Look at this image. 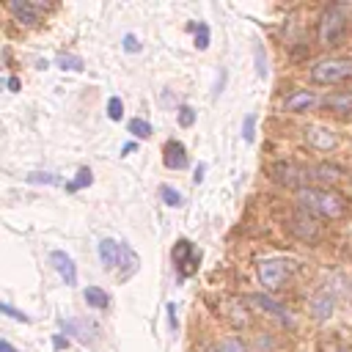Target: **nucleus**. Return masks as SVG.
I'll return each mask as SVG.
<instances>
[{
  "mask_svg": "<svg viewBox=\"0 0 352 352\" xmlns=\"http://www.w3.org/2000/svg\"><path fill=\"white\" fill-rule=\"evenodd\" d=\"M272 176L275 182L286 184V187H311V182H333L341 176L338 168L333 165H297V162H275L272 165Z\"/></svg>",
  "mask_w": 352,
  "mask_h": 352,
  "instance_id": "obj_1",
  "label": "nucleus"
},
{
  "mask_svg": "<svg viewBox=\"0 0 352 352\" xmlns=\"http://www.w3.org/2000/svg\"><path fill=\"white\" fill-rule=\"evenodd\" d=\"M297 204L308 214H319L327 220H341L346 214V204L338 192L324 190V187H302L297 190Z\"/></svg>",
  "mask_w": 352,
  "mask_h": 352,
  "instance_id": "obj_2",
  "label": "nucleus"
},
{
  "mask_svg": "<svg viewBox=\"0 0 352 352\" xmlns=\"http://www.w3.org/2000/svg\"><path fill=\"white\" fill-rule=\"evenodd\" d=\"M346 22H349V16H346L344 6L336 3V6L324 8V14L319 16V44L322 47H336L346 33Z\"/></svg>",
  "mask_w": 352,
  "mask_h": 352,
  "instance_id": "obj_3",
  "label": "nucleus"
},
{
  "mask_svg": "<svg viewBox=\"0 0 352 352\" xmlns=\"http://www.w3.org/2000/svg\"><path fill=\"white\" fill-rule=\"evenodd\" d=\"M352 80V58H324L311 66V82L316 85H333Z\"/></svg>",
  "mask_w": 352,
  "mask_h": 352,
  "instance_id": "obj_4",
  "label": "nucleus"
},
{
  "mask_svg": "<svg viewBox=\"0 0 352 352\" xmlns=\"http://www.w3.org/2000/svg\"><path fill=\"white\" fill-rule=\"evenodd\" d=\"M294 270H297V264L289 261V258H264V261H258V280H261L264 289L275 292V289L283 286V280Z\"/></svg>",
  "mask_w": 352,
  "mask_h": 352,
  "instance_id": "obj_5",
  "label": "nucleus"
},
{
  "mask_svg": "<svg viewBox=\"0 0 352 352\" xmlns=\"http://www.w3.org/2000/svg\"><path fill=\"white\" fill-rule=\"evenodd\" d=\"M170 256H173V264H176V270H179L182 278H187V275H192V272L198 270L201 250H195V245H192L190 239H179V242L173 245Z\"/></svg>",
  "mask_w": 352,
  "mask_h": 352,
  "instance_id": "obj_6",
  "label": "nucleus"
},
{
  "mask_svg": "<svg viewBox=\"0 0 352 352\" xmlns=\"http://www.w3.org/2000/svg\"><path fill=\"white\" fill-rule=\"evenodd\" d=\"M6 8L14 14L16 22H22V25H36L38 16L50 8V3H41V0H8Z\"/></svg>",
  "mask_w": 352,
  "mask_h": 352,
  "instance_id": "obj_7",
  "label": "nucleus"
},
{
  "mask_svg": "<svg viewBox=\"0 0 352 352\" xmlns=\"http://www.w3.org/2000/svg\"><path fill=\"white\" fill-rule=\"evenodd\" d=\"M50 264L55 267V272L60 275V280H63L66 286H77V267H74V261H72L69 253L52 250V253H50Z\"/></svg>",
  "mask_w": 352,
  "mask_h": 352,
  "instance_id": "obj_8",
  "label": "nucleus"
},
{
  "mask_svg": "<svg viewBox=\"0 0 352 352\" xmlns=\"http://www.w3.org/2000/svg\"><path fill=\"white\" fill-rule=\"evenodd\" d=\"M302 132H305V140H308V146H314V148H322V151H327V148H333V146H336V135H333L327 126L311 124V126H305Z\"/></svg>",
  "mask_w": 352,
  "mask_h": 352,
  "instance_id": "obj_9",
  "label": "nucleus"
},
{
  "mask_svg": "<svg viewBox=\"0 0 352 352\" xmlns=\"http://www.w3.org/2000/svg\"><path fill=\"white\" fill-rule=\"evenodd\" d=\"M162 162H165V168H170V170L187 168V151H184V146H182L179 140H168L165 148H162Z\"/></svg>",
  "mask_w": 352,
  "mask_h": 352,
  "instance_id": "obj_10",
  "label": "nucleus"
},
{
  "mask_svg": "<svg viewBox=\"0 0 352 352\" xmlns=\"http://www.w3.org/2000/svg\"><path fill=\"white\" fill-rule=\"evenodd\" d=\"M60 327H63L66 338H69V336H74V338H77V341H82V344H88V341H94V338H96L94 324H91V322H85V319H63V322H60Z\"/></svg>",
  "mask_w": 352,
  "mask_h": 352,
  "instance_id": "obj_11",
  "label": "nucleus"
},
{
  "mask_svg": "<svg viewBox=\"0 0 352 352\" xmlns=\"http://www.w3.org/2000/svg\"><path fill=\"white\" fill-rule=\"evenodd\" d=\"M314 104H316V94H311V91H294L283 99V110H289V113H302Z\"/></svg>",
  "mask_w": 352,
  "mask_h": 352,
  "instance_id": "obj_12",
  "label": "nucleus"
},
{
  "mask_svg": "<svg viewBox=\"0 0 352 352\" xmlns=\"http://www.w3.org/2000/svg\"><path fill=\"white\" fill-rule=\"evenodd\" d=\"M292 228H294L302 239H316V236H319V226L314 223V214H308L305 209H300V212H297V217H294Z\"/></svg>",
  "mask_w": 352,
  "mask_h": 352,
  "instance_id": "obj_13",
  "label": "nucleus"
},
{
  "mask_svg": "<svg viewBox=\"0 0 352 352\" xmlns=\"http://www.w3.org/2000/svg\"><path fill=\"white\" fill-rule=\"evenodd\" d=\"M99 258H102V264H104L107 270L118 267V264H121V242H116V239H102V242H99Z\"/></svg>",
  "mask_w": 352,
  "mask_h": 352,
  "instance_id": "obj_14",
  "label": "nucleus"
},
{
  "mask_svg": "<svg viewBox=\"0 0 352 352\" xmlns=\"http://www.w3.org/2000/svg\"><path fill=\"white\" fill-rule=\"evenodd\" d=\"M138 261H140V258H138V253H135L129 245H124V242H121V264H118V267H121V278L135 275V272H138Z\"/></svg>",
  "mask_w": 352,
  "mask_h": 352,
  "instance_id": "obj_15",
  "label": "nucleus"
},
{
  "mask_svg": "<svg viewBox=\"0 0 352 352\" xmlns=\"http://www.w3.org/2000/svg\"><path fill=\"white\" fill-rule=\"evenodd\" d=\"M256 305H261L264 311H270V314H275L280 322H292V316H289V311L283 308V305H278L275 300H270V297H261V294H256V297H250Z\"/></svg>",
  "mask_w": 352,
  "mask_h": 352,
  "instance_id": "obj_16",
  "label": "nucleus"
},
{
  "mask_svg": "<svg viewBox=\"0 0 352 352\" xmlns=\"http://www.w3.org/2000/svg\"><path fill=\"white\" fill-rule=\"evenodd\" d=\"M82 297H85V302H88L91 308H107V305H110L107 292H102L99 286H88V289L82 292Z\"/></svg>",
  "mask_w": 352,
  "mask_h": 352,
  "instance_id": "obj_17",
  "label": "nucleus"
},
{
  "mask_svg": "<svg viewBox=\"0 0 352 352\" xmlns=\"http://www.w3.org/2000/svg\"><path fill=\"white\" fill-rule=\"evenodd\" d=\"M314 314H316L319 319H324V316L333 314V297H330L327 292H322L319 297H314Z\"/></svg>",
  "mask_w": 352,
  "mask_h": 352,
  "instance_id": "obj_18",
  "label": "nucleus"
},
{
  "mask_svg": "<svg viewBox=\"0 0 352 352\" xmlns=\"http://www.w3.org/2000/svg\"><path fill=\"white\" fill-rule=\"evenodd\" d=\"M324 104L330 110H352V94H330Z\"/></svg>",
  "mask_w": 352,
  "mask_h": 352,
  "instance_id": "obj_19",
  "label": "nucleus"
},
{
  "mask_svg": "<svg viewBox=\"0 0 352 352\" xmlns=\"http://www.w3.org/2000/svg\"><path fill=\"white\" fill-rule=\"evenodd\" d=\"M91 182H94V173H91V168H80L77 179H74V182H69V184H66V190H69V192H77V190L88 187Z\"/></svg>",
  "mask_w": 352,
  "mask_h": 352,
  "instance_id": "obj_20",
  "label": "nucleus"
},
{
  "mask_svg": "<svg viewBox=\"0 0 352 352\" xmlns=\"http://www.w3.org/2000/svg\"><path fill=\"white\" fill-rule=\"evenodd\" d=\"M209 352H245V344L239 338H223L214 346H209Z\"/></svg>",
  "mask_w": 352,
  "mask_h": 352,
  "instance_id": "obj_21",
  "label": "nucleus"
},
{
  "mask_svg": "<svg viewBox=\"0 0 352 352\" xmlns=\"http://www.w3.org/2000/svg\"><path fill=\"white\" fill-rule=\"evenodd\" d=\"M63 72L69 69V72H82V58H77V55H58V60H55Z\"/></svg>",
  "mask_w": 352,
  "mask_h": 352,
  "instance_id": "obj_22",
  "label": "nucleus"
},
{
  "mask_svg": "<svg viewBox=\"0 0 352 352\" xmlns=\"http://www.w3.org/2000/svg\"><path fill=\"white\" fill-rule=\"evenodd\" d=\"M25 182H30V184H63L58 173H28Z\"/></svg>",
  "mask_w": 352,
  "mask_h": 352,
  "instance_id": "obj_23",
  "label": "nucleus"
},
{
  "mask_svg": "<svg viewBox=\"0 0 352 352\" xmlns=\"http://www.w3.org/2000/svg\"><path fill=\"white\" fill-rule=\"evenodd\" d=\"M160 198H162L168 206H182V192L173 190L170 184H162V187H160Z\"/></svg>",
  "mask_w": 352,
  "mask_h": 352,
  "instance_id": "obj_24",
  "label": "nucleus"
},
{
  "mask_svg": "<svg viewBox=\"0 0 352 352\" xmlns=\"http://www.w3.org/2000/svg\"><path fill=\"white\" fill-rule=\"evenodd\" d=\"M190 30H195V47L206 50L209 47V28L204 22H198V25H190Z\"/></svg>",
  "mask_w": 352,
  "mask_h": 352,
  "instance_id": "obj_25",
  "label": "nucleus"
},
{
  "mask_svg": "<svg viewBox=\"0 0 352 352\" xmlns=\"http://www.w3.org/2000/svg\"><path fill=\"white\" fill-rule=\"evenodd\" d=\"M129 132H132L135 138H148V135H151V124L143 121V118H132V121H129Z\"/></svg>",
  "mask_w": 352,
  "mask_h": 352,
  "instance_id": "obj_26",
  "label": "nucleus"
},
{
  "mask_svg": "<svg viewBox=\"0 0 352 352\" xmlns=\"http://www.w3.org/2000/svg\"><path fill=\"white\" fill-rule=\"evenodd\" d=\"M253 58H256V74H258V77H267V55H264L261 44L253 47Z\"/></svg>",
  "mask_w": 352,
  "mask_h": 352,
  "instance_id": "obj_27",
  "label": "nucleus"
},
{
  "mask_svg": "<svg viewBox=\"0 0 352 352\" xmlns=\"http://www.w3.org/2000/svg\"><path fill=\"white\" fill-rule=\"evenodd\" d=\"M253 129H256V116H253V113H248V116H245V121H242V138H245L248 143H253V138H256V132H253Z\"/></svg>",
  "mask_w": 352,
  "mask_h": 352,
  "instance_id": "obj_28",
  "label": "nucleus"
},
{
  "mask_svg": "<svg viewBox=\"0 0 352 352\" xmlns=\"http://www.w3.org/2000/svg\"><path fill=\"white\" fill-rule=\"evenodd\" d=\"M107 116H110L113 121H118V118L124 116V104H121L118 96H110V99H107Z\"/></svg>",
  "mask_w": 352,
  "mask_h": 352,
  "instance_id": "obj_29",
  "label": "nucleus"
},
{
  "mask_svg": "<svg viewBox=\"0 0 352 352\" xmlns=\"http://www.w3.org/2000/svg\"><path fill=\"white\" fill-rule=\"evenodd\" d=\"M192 121H195V110L190 104H182L179 107V124L182 126H192Z\"/></svg>",
  "mask_w": 352,
  "mask_h": 352,
  "instance_id": "obj_30",
  "label": "nucleus"
},
{
  "mask_svg": "<svg viewBox=\"0 0 352 352\" xmlns=\"http://www.w3.org/2000/svg\"><path fill=\"white\" fill-rule=\"evenodd\" d=\"M0 311L6 314V316H11V319H16V322H30V316L28 314H22V311H16L14 305H8V302H0Z\"/></svg>",
  "mask_w": 352,
  "mask_h": 352,
  "instance_id": "obj_31",
  "label": "nucleus"
},
{
  "mask_svg": "<svg viewBox=\"0 0 352 352\" xmlns=\"http://www.w3.org/2000/svg\"><path fill=\"white\" fill-rule=\"evenodd\" d=\"M124 50H126V52H140V44H138V38H135L132 33L124 36Z\"/></svg>",
  "mask_w": 352,
  "mask_h": 352,
  "instance_id": "obj_32",
  "label": "nucleus"
},
{
  "mask_svg": "<svg viewBox=\"0 0 352 352\" xmlns=\"http://www.w3.org/2000/svg\"><path fill=\"white\" fill-rule=\"evenodd\" d=\"M204 173H206V165L201 162V165L195 168V176H192V182H195V184H201V182H204Z\"/></svg>",
  "mask_w": 352,
  "mask_h": 352,
  "instance_id": "obj_33",
  "label": "nucleus"
},
{
  "mask_svg": "<svg viewBox=\"0 0 352 352\" xmlns=\"http://www.w3.org/2000/svg\"><path fill=\"white\" fill-rule=\"evenodd\" d=\"M168 319H170V327L176 330V305H173V302L168 305Z\"/></svg>",
  "mask_w": 352,
  "mask_h": 352,
  "instance_id": "obj_34",
  "label": "nucleus"
},
{
  "mask_svg": "<svg viewBox=\"0 0 352 352\" xmlns=\"http://www.w3.org/2000/svg\"><path fill=\"white\" fill-rule=\"evenodd\" d=\"M8 91H19V77H8Z\"/></svg>",
  "mask_w": 352,
  "mask_h": 352,
  "instance_id": "obj_35",
  "label": "nucleus"
},
{
  "mask_svg": "<svg viewBox=\"0 0 352 352\" xmlns=\"http://www.w3.org/2000/svg\"><path fill=\"white\" fill-rule=\"evenodd\" d=\"M52 344L60 349V346H66V344H69V338H63V336H55V338H52Z\"/></svg>",
  "mask_w": 352,
  "mask_h": 352,
  "instance_id": "obj_36",
  "label": "nucleus"
},
{
  "mask_svg": "<svg viewBox=\"0 0 352 352\" xmlns=\"http://www.w3.org/2000/svg\"><path fill=\"white\" fill-rule=\"evenodd\" d=\"M0 352H16V349H14V346H11V344L3 338V341H0Z\"/></svg>",
  "mask_w": 352,
  "mask_h": 352,
  "instance_id": "obj_37",
  "label": "nucleus"
},
{
  "mask_svg": "<svg viewBox=\"0 0 352 352\" xmlns=\"http://www.w3.org/2000/svg\"><path fill=\"white\" fill-rule=\"evenodd\" d=\"M223 80H226V72H220V80H217V88H214V96L223 91Z\"/></svg>",
  "mask_w": 352,
  "mask_h": 352,
  "instance_id": "obj_38",
  "label": "nucleus"
},
{
  "mask_svg": "<svg viewBox=\"0 0 352 352\" xmlns=\"http://www.w3.org/2000/svg\"><path fill=\"white\" fill-rule=\"evenodd\" d=\"M135 148H138L135 143H124V148H121V151H124V154H129V151H135Z\"/></svg>",
  "mask_w": 352,
  "mask_h": 352,
  "instance_id": "obj_39",
  "label": "nucleus"
}]
</instances>
